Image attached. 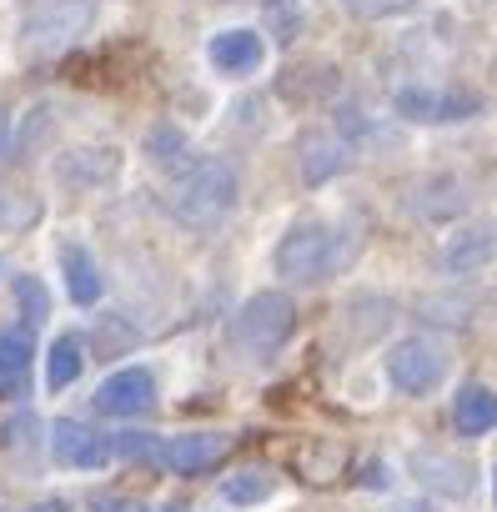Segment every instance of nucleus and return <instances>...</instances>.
<instances>
[{
	"mask_svg": "<svg viewBox=\"0 0 497 512\" xmlns=\"http://www.w3.org/2000/svg\"><path fill=\"white\" fill-rule=\"evenodd\" d=\"M236 191H241L236 166L221 161V156H201V161H191V166L171 181L166 206H171V216H176L181 226H191V231H211V226H221V221L231 216Z\"/></svg>",
	"mask_w": 497,
	"mask_h": 512,
	"instance_id": "obj_1",
	"label": "nucleus"
},
{
	"mask_svg": "<svg viewBox=\"0 0 497 512\" xmlns=\"http://www.w3.org/2000/svg\"><path fill=\"white\" fill-rule=\"evenodd\" d=\"M357 236L352 231H337V226H322V221H302L292 226L282 241H277V277L297 282V287H317L327 277H337L352 256H357Z\"/></svg>",
	"mask_w": 497,
	"mask_h": 512,
	"instance_id": "obj_2",
	"label": "nucleus"
},
{
	"mask_svg": "<svg viewBox=\"0 0 497 512\" xmlns=\"http://www.w3.org/2000/svg\"><path fill=\"white\" fill-rule=\"evenodd\" d=\"M292 327H297V307H292V297L287 292H257L252 302H246L241 312H236V322H231V337H236V347L246 352V357H272L287 337H292Z\"/></svg>",
	"mask_w": 497,
	"mask_h": 512,
	"instance_id": "obj_3",
	"label": "nucleus"
},
{
	"mask_svg": "<svg viewBox=\"0 0 497 512\" xmlns=\"http://www.w3.org/2000/svg\"><path fill=\"white\" fill-rule=\"evenodd\" d=\"M91 21H96L91 0H51V6H41V11L26 21L21 46H26L31 56H56V51L76 46L81 31H91Z\"/></svg>",
	"mask_w": 497,
	"mask_h": 512,
	"instance_id": "obj_4",
	"label": "nucleus"
},
{
	"mask_svg": "<svg viewBox=\"0 0 497 512\" xmlns=\"http://www.w3.org/2000/svg\"><path fill=\"white\" fill-rule=\"evenodd\" d=\"M387 377H392L397 392H407V397H427V392L447 377V357H442L432 342L407 337V342H397V347L387 352Z\"/></svg>",
	"mask_w": 497,
	"mask_h": 512,
	"instance_id": "obj_5",
	"label": "nucleus"
},
{
	"mask_svg": "<svg viewBox=\"0 0 497 512\" xmlns=\"http://www.w3.org/2000/svg\"><path fill=\"white\" fill-rule=\"evenodd\" d=\"M482 101L472 91H427V86H407L397 91V116L402 121H422V126H437V121H467L477 116Z\"/></svg>",
	"mask_w": 497,
	"mask_h": 512,
	"instance_id": "obj_6",
	"label": "nucleus"
},
{
	"mask_svg": "<svg viewBox=\"0 0 497 512\" xmlns=\"http://www.w3.org/2000/svg\"><path fill=\"white\" fill-rule=\"evenodd\" d=\"M51 457H56L61 467L96 472V467L111 462V437L96 432V427H86V422H76V417H61V422L51 427Z\"/></svg>",
	"mask_w": 497,
	"mask_h": 512,
	"instance_id": "obj_7",
	"label": "nucleus"
},
{
	"mask_svg": "<svg viewBox=\"0 0 497 512\" xmlns=\"http://www.w3.org/2000/svg\"><path fill=\"white\" fill-rule=\"evenodd\" d=\"M156 407V377L146 367H121L96 387V412L101 417H141Z\"/></svg>",
	"mask_w": 497,
	"mask_h": 512,
	"instance_id": "obj_8",
	"label": "nucleus"
},
{
	"mask_svg": "<svg viewBox=\"0 0 497 512\" xmlns=\"http://www.w3.org/2000/svg\"><path fill=\"white\" fill-rule=\"evenodd\" d=\"M226 447H231L226 432H181V437H171L161 447V462L171 472H181V477H196V472H211L226 457Z\"/></svg>",
	"mask_w": 497,
	"mask_h": 512,
	"instance_id": "obj_9",
	"label": "nucleus"
},
{
	"mask_svg": "<svg viewBox=\"0 0 497 512\" xmlns=\"http://www.w3.org/2000/svg\"><path fill=\"white\" fill-rule=\"evenodd\" d=\"M492 256H497V226L492 221H477V226L452 231V241L442 246V267L452 277H467V272H482Z\"/></svg>",
	"mask_w": 497,
	"mask_h": 512,
	"instance_id": "obj_10",
	"label": "nucleus"
},
{
	"mask_svg": "<svg viewBox=\"0 0 497 512\" xmlns=\"http://www.w3.org/2000/svg\"><path fill=\"white\" fill-rule=\"evenodd\" d=\"M297 166H302L307 186H322L347 166V141L337 131H302L297 136Z\"/></svg>",
	"mask_w": 497,
	"mask_h": 512,
	"instance_id": "obj_11",
	"label": "nucleus"
},
{
	"mask_svg": "<svg viewBox=\"0 0 497 512\" xmlns=\"http://www.w3.org/2000/svg\"><path fill=\"white\" fill-rule=\"evenodd\" d=\"M407 206H412L417 216H427V221H457V216L467 211V191H462L457 176H427V181L412 186Z\"/></svg>",
	"mask_w": 497,
	"mask_h": 512,
	"instance_id": "obj_12",
	"label": "nucleus"
},
{
	"mask_svg": "<svg viewBox=\"0 0 497 512\" xmlns=\"http://www.w3.org/2000/svg\"><path fill=\"white\" fill-rule=\"evenodd\" d=\"M206 56H211L216 71H226V76H246V71H257V66H262L267 46H262L257 31H221V36H211Z\"/></svg>",
	"mask_w": 497,
	"mask_h": 512,
	"instance_id": "obj_13",
	"label": "nucleus"
},
{
	"mask_svg": "<svg viewBox=\"0 0 497 512\" xmlns=\"http://www.w3.org/2000/svg\"><path fill=\"white\" fill-rule=\"evenodd\" d=\"M116 171H121V151H111V146H76L56 161V176L71 186H101Z\"/></svg>",
	"mask_w": 497,
	"mask_h": 512,
	"instance_id": "obj_14",
	"label": "nucleus"
},
{
	"mask_svg": "<svg viewBox=\"0 0 497 512\" xmlns=\"http://www.w3.org/2000/svg\"><path fill=\"white\" fill-rule=\"evenodd\" d=\"M452 427H457L462 437H482V432H492V427H497V392L482 387V382L462 387V392L452 397Z\"/></svg>",
	"mask_w": 497,
	"mask_h": 512,
	"instance_id": "obj_15",
	"label": "nucleus"
},
{
	"mask_svg": "<svg viewBox=\"0 0 497 512\" xmlns=\"http://www.w3.org/2000/svg\"><path fill=\"white\" fill-rule=\"evenodd\" d=\"M412 472L427 482V487H437V492H447V497H467L472 492V467L467 462H452L447 452H412Z\"/></svg>",
	"mask_w": 497,
	"mask_h": 512,
	"instance_id": "obj_16",
	"label": "nucleus"
},
{
	"mask_svg": "<svg viewBox=\"0 0 497 512\" xmlns=\"http://www.w3.org/2000/svg\"><path fill=\"white\" fill-rule=\"evenodd\" d=\"M61 267H66V292L76 307H96L101 302V272L91 262L86 246H61Z\"/></svg>",
	"mask_w": 497,
	"mask_h": 512,
	"instance_id": "obj_17",
	"label": "nucleus"
},
{
	"mask_svg": "<svg viewBox=\"0 0 497 512\" xmlns=\"http://www.w3.org/2000/svg\"><path fill=\"white\" fill-rule=\"evenodd\" d=\"M81 367H86V352H81V337H76V332H66V337H56V347H51V357H46V387H51V392H61V387H71V382L81 377Z\"/></svg>",
	"mask_w": 497,
	"mask_h": 512,
	"instance_id": "obj_18",
	"label": "nucleus"
},
{
	"mask_svg": "<svg viewBox=\"0 0 497 512\" xmlns=\"http://www.w3.org/2000/svg\"><path fill=\"white\" fill-rule=\"evenodd\" d=\"M31 352H36V342H31L26 327L0 332V382H16V377L31 367Z\"/></svg>",
	"mask_w": 497,
	"mask_h": 512,
	"instance_id": "obj_19",
	"label": "nucleus"
},
{
	"mask_svg": "<svg viewBox=\"0 0 497 512\" xmlns=\"http://www.w3.org/2000/svg\"><path fill=\"white\" fill-rule=\"evenodd\" d=\"M272 487H277V482H272V472H257V467H252V472L226 477V482H221V497H226V502H236V507H252V502L272 497Z\"/></svg>",
	"mask_w": 497,
	"mask_h": 512,
	"instance_id": "obj_20",
	"label": "nucleus"
},
{
	"mask_svg": "<svg viewBox=\"0 0 497 512\" xmlns=\"http://www.w3.org/2000/svg\"><path fill=\"white\" fill-rule=\"evenodd\" d=\"M16 297H21V307H26V332H31V327H41V322H46V312H51L46 287H41L36 277H16Z\"/></svg>",
	"mask_w": 497,
	"mask_h": 512,
	"instance_id": "obj_21",
	"label": "nucleus"
},
{
	"mask_svg": "<svg viewBox=\"0 0 497 512\" xmlns=\"http://www.w3.org/2000/svg\"><path fill=\"white\" fill-rule=\"evenodd\" d=\"M111 452H121V457H141V462H156V457H161V442H156L151 432H121V437L111 442Z\"/></svg>",
	"mask_w": 497,
	"mask_h": 512,
	"instance_id": "obj_22",
	"label": "nucleus"
},
{
	"mask_svg": "<svg viewBox=\"0 0 497 512\" xmlns=\"http://www.w3.org/2000/svg\"><path fill=\"white\" fill-rule=\"evenodd\" d=\"M181 146H186V136H181L176 126H156V131L146 136V156H151V161H171V156H181Z\"/></svg>",
	"mask_w": 497,
	"mask_h": 512,
	"instance_id": "obj_23",
	"label": "nucleus"
},
{
	"mask_svg": "<svg viewBox=\"0 0 497 512\" xmlns=\"http://www.w3.org/2000/svg\"><path fill=\"white\" fill-rule=\"evenodd\" d=\"M417 0H347V11L352 16H362V21H382V16H402V11H412Z\"/></svg>",
	"mask_w": 497,
	"mask_h": 512,
	"instance_id": "obj_24",
	"label": "nucleus"
},
{
	"mask_svg": "<svg viewBox=\"0 0 497 512\" xmlns=\"http://www.w3.org/2000/svg\"><path fill=\"white\" fill-rule=\"evenodd\" d=\"M91 507H96V512H146V507H141L136 497H116V492H101V497H96Z\"/></svg>",
	"mask_w": 497,
	"mask_h": 512,
	"instance_id": "obj_25",
	"label": "nucleus"
},
{
	"mask_svg": "<svg viewBox=\"0 0 497 512\" xmlns=\"http://www.w3.org/2000/svg\"><path fill=\"white\" fill-rule=\"evenodd\" d=\"M362 487H387V467H382V462H367V472H362Z\"/></svg>",
	"mask_w": 497,
	"mask_h": 512,
	"instance_id": "obj_26",
	"label": "nucleus"
},
{
	"mask_svg": "<svg viewBox=\"0 0 497 512\" xmlns=\"http://www.w3.org/2000/svg\"><path fill=\"white\" fill-rule=\"evenodd\" d=\"M6 151H11V111L0 106V156H6Z\"/></svg>",
	"mask_w": 497,
	"mask_h": 512,
	"instance_id": "obj_27",
	"label": "nucleus"
},
{
	"mask_svg": "<svg viewBox=\"0 0 497 512\" xmlns=\"http://www.w3.org/2000/svg\"><path fill=\"white\" fill-rule=\"evenodd\" d=\"M36 512H66V507H61V502H41Z\"/></svg>",
	"mask_w": 497,
	"mask_h": 512,
	"instance_id": "obj_28",
	"label": "nucleus"
},
{
	"mask_svg": "<svg viewBox=\"0 0 497 512\" xmlns=\"http://www.w3.org/2000/svg\"><path fill=\"white\" fill-rule=\"evenodd\" d=\"M492 497H497V472H492Z\"/></svg>",
	"mask_w": 497,
	"mask_h": 512,
	"instance_id": "obj_29",
	"label": "nucleus"
}]
</instances>
